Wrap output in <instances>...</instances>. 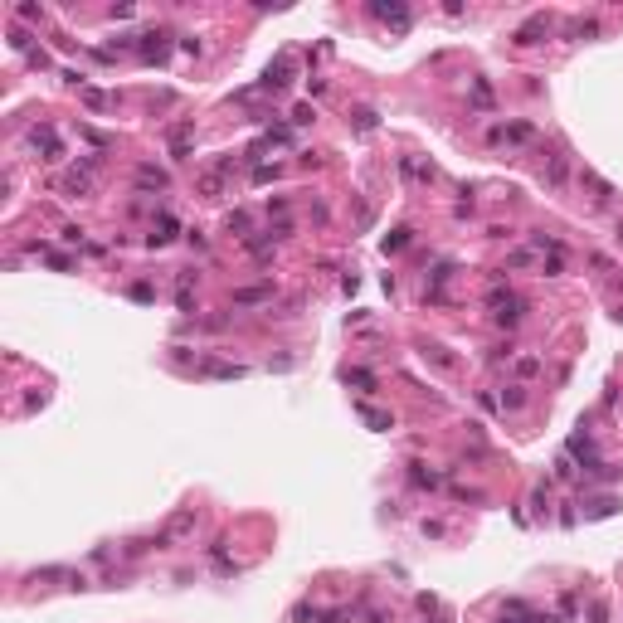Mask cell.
<instances>
[{
  "label": "cell",
  "instance_id": "cell-1",
  "mask_svg": "<svg viewBox=\"0 0 623 623\" xmlns=\"http://www.w3.org/2000/svg\"><path fill=\"white\" fill-rule=\"evenodd\" d=\"M487 307H492V321H497V326H506V331H512V326H521V317H526V302H521L512 288L501 293V282L487 293Z\"/></svg>",
  "mask_w": 623,
  "mask_h": 623
},
{
  "label": "cell",
  "instance_id": "cell-2",
  "mask_svg": "<svg viewBox=\"0 0 623 623\" xmlns=\"http://www.w3.org/2000/svg\"><path fill=\"white\" fill-rule=\"evenodd\" d=\"M137 54H141V59H151V64H161L166 54H171V30H146V34H137Z\"/></svg>",
  "mask_w": 623,
  "mask_h": 623
},
{
  "label": "cell",
  "instance_id": "cell-3",
  "mask_svg": "<svg viewBox=\"0 0 623 623\" xmlns=\"http://www.w3.org/2000/svg\"><path fill=\"white\" fill-rule=\"evenodd\" d=\"M536 132H531V122H501V127H492L487 132V141L492 146H521V141H531Z\"/></svg>",
  "mask_w": 623,
  "mask_h": 623
},
{
  "label": "cell",
  "instance_id": "cell-4",
  "mask_svg": "<svg viewBox=\"0 0 623 623\" xmlns=\"http://www.w3.org/2000/svg\"><path fill=\"white\" fill-rule=\"evenodd\" d=\"M34 151H44V161H59L64 156V146H59V137H54V127H30V137H25Z\"/></svg>",
  "mask_w": 623,
  "mask_h": 623
},
{
  "label": "cell",
  "instance_id": "cell-5",
  "mask_svg": "<svg viewBox=\"0 0 623 623\" xmlns=\"http://www.w3.org/2000/svg\"><path fill=\"white\" fill-rule=\"evenodd\" d=\"M288 83H293V59L282 54L277 64H268V69H263V88H268V93H282Z\"/></svg>",
  "mask_w": 623,
  "mask_h": 623
},
{
  "label": "cell",
  "instance_id": "cell-6",
  "mask_svg": "<svg viewBox=\"0 0 623 623\" xmlns=\"http://www.w3.org/2000/svg\"><path fill=\"white\" fill-rule=\"evenodd\" d=\"M545 34H550V15H531V20H526V25L512 34V39H517L521 49H531V44H541Z\"/></svg>",
  "mask_w": 623,
  "mask_h": 623
},
{
  "label": "cell",
  "instance_id": "cell-7",
  "mask_svg": "<svg viewBox=\"0 0 623 623\" xmlns=\"http://www.w3.org/2000/svg\"><path fill=\"white\" fill-rule=\"evenodd\" d=\"M185 531H195V512H176L171 521H166V531L156 536V545H171V541H181Z\"/></svg>",
  "mask_w": 623,
  "mask_h": 623
},
{
  "label": "cell",
  "instance_id": "cell-8",
  "mask_svg": "<svg viewBox=\"0 0 623 623\" xmlns=\"http://www.w3.org/2000/svg\"><path fill=\"white\" fill-rule=\"evenodd\" d=\"M190 141H195V127H190V122L171 127V137H166V146H171V156H176V161H185V156H190Z\"/></svg>",
  "mask_w": 623,
  "mask_h": 623
},
{
  "label": "cell",
  "instance_id": "cell-9",
  "mask_svg": "<svg viewBox=\"0 0 623 623\" xmlns=\"http://www.w3.org/2000/svg\"><path fill=\"white\" fill-rule=\"evenodd\" d=\"M224 171H229V161H219V166H209V171L200 176V190H205V200H214V195L224 190Z\"/></svg>",
  "mask_w": 623,
  "mask_h": 623
},
{
  "label": "cell",
  "instance_id": "cell-10",
  "mask_svg": "<svg viewBox=\"0 0 623 623\" xmlns=\"http://www.w3.org/2000/svg\"><path fill=\"white\" fill-rule=\"evenodd\" d=\"M370 15L385 20V25H394V30H405V25H409V5H370Z\"/></svg>",
  "mask_w": 623,
  "mask_h": 623
},
{
  "label": "cell",
  "instance_id": "cell-11",
  "mask_svg": "<svg viewBox=\"0 0 623 623\" xmlns=\"http://www.w3.org/2000/svg\"><path fill=\"white\" fill-rule=\"evenodd\" d=\"M171 239H176V219H171V214H166V219L156 224V229L146 234V244H151V249H166V244H171Z\"/></svg>",
  "mask_w": 623,
  "mask_h": 623
},
{
  "label": "cell",
  "instance_id": "cell-12",
  "mask_svg": "<svg viewBox=\"0 0 623 623\" xmlns=\"http://www.w3.org/2000/svg\"><path fill=\"white\" fill-rule=\"evenodd\" d=\"M200 375H214V380H239L244 365H224V361H200Z\"/></svg>",
  "mask_w": 623,
  "mask_h": 623
},
{
  "label": "cell",
  "instance_id": "cell-13",
  "mask_svg": "<svg viewBox=\"0 0 623 623\" xmlns=\"http://www.w3.org/2000/svg\"><path fill=\"white\" fill-rule=\"evenodd\" d=\"M59 190H64V195H69V200H83V195H88V190H93V181H88V176H78V171H73V176H64V181H59Z\"/></svg>",
  "mask_w": 623,
  "mask_h": 623
},
{
  "label": "cell",
  "instance_id": "cell-14",
  "mask_svg": "<svg viewBox=\"0 0 623 623\" xmlns=\"http://www.w3.org/2000/svg\"><path fill=\"white\" fill-rule=\"evenodd\" d=\"M599 34V20H570L565 25V39H594Z\"/></svg>",
  "mask_w": 623,
  "mask_h": 623
},
{
  "label": "cell",
  "instance_id": "cell-15",
  "mask_svg": "<svg viewBox=\"0 0 623 623\" xmlns=\"http://www.w3.org/2000/svg\"><path fill=\"white\" fill-rule=\"evenodd\" d=\"M409 482H414V487H438V473H433L429 463H409Z\"/></svg>",
  "mask_w": 623,
  "mask_h": 623
},
{
  "label": "cell",
  "instance_id": "cell-16",
  "mask_svg": "<svg viewBox=\"0 0 623 623\" xmlns=\"http://www.w3.org/2000/svg\"><path fill=\"white\" fill-rule=\"evenodd\" d=\"M137 185H156V190H166L171 181H166V171H156V166H141V171H137Z\"/></svg>",
  "mask_w": 623,
  "mask_h": 623
},
{
  "label": "cell",
  "instance_id": "cell-17",
  "mask_svg": "<svg viewBox=\"0 0 623 623\" xmlns=\"http://www.w3.org/2000/svg\"><path fill=\"white\" fill-rule=\"evenodd\" d=\"M526 405V385H506L501 389V409H521Z\"/></svg>",
  "mask_w": 623,
  "mask_h": 623
},
{
  "label": "cell",
  "instance_id": "cell-18",
  "mask_svg": "<svg viewBox=\"0 0 623 623\" xmlns=\"http://www.w3.org/2000/svg\"><path fill=\"white\" fill-rule=\"evenodd\" d=\"M545 185H550V190L565 185V156H550V166H545Z\"/></svg>",
  "mask_w": 623,
  "mask_h": 623
},
{
  "label": "cell",
  "instance_id": "cell-19",
  "mask_svg": "<svg viewBox=\"0 0 623 623\" xmlns=\"http://www.w3.org/2000/svg\"><path fill=\"white\" fill-rule=\"evenodd\" d=\"M361 419H365L370 429H394V419H389V414H380V409H370V405H361Z\"/></svg>",
  "mask_w": 623,
  "mask_h": 623
},
{
  "label": "cell",
  "instance_id": "cell-20",
  "mask_svg": "<svg viewBox=\"0 0 623 623\" xmlns=\"http://www.w3.org/2000/svg\"><path fill=\"white\" fill-rule=\"evenodd\" d=\"M405 244H409V229H389L385 234V253H400Z\"/></svg>",
  "mask_w": 623,
  "mask_h": 623
},
{
  "label": "cell",
  "instance_id": "cell-21",
  "mask_svg": "<svg viewBox=\"0 0 623 623\" xmlns=\"http://www.w3.org/2000/svg\"><path fill=\"white\" fill-rule=\"evenodd\" d=\"M585 185L594 190V200H609V195H613V190H609V181H599L594 171H585Z\"/></svg>",
  "mask_w": 623,
  "mask_h": 623
},
{
  "label": "cell",
  "instance_id": "cell-22",
  "mask_svg": "<svg viewBox=\"0 0 623 623\" xmlns=\"http://www.w3.org/2000/svg\"><path fill=\"white\" fill-rule=\"evenodd\" d=\"M263 297H268V288H244V293H234L239 307H253V302H263Z\"/></svg>",
  "mask_w": 623,
  "mask_h": 623
},
{
  "label": "cell",
  "instance_id": "cell-23",
  "mask_svg": "<svg viewBox=\"0 0 623 623\" xmlns=\"http://www.w3.org/2000/svg\"><path fill=\"white\" fill-rule=\"evenodd\" d=\"M15 15H20V20H44V5H34V0H20Z\"/></svg>",
  "mask_w": 623,
  "mask_h": 623
},
{
  "label": "cell",
  "instance_id": "cell-24",
  "mask_svg": "<svg viewBox=\"0 0 623 623\" xmlns=\"http://www.w3.org/2000/svg\"><path fill=\"white\" fill-rule=\"evenodd\" d=\"M83 102H88L93 112H102V107H107L112 98H107V93H98V88H83Z\"/></svg>",
  "mask_w": 623,
  "mask_h": 623
},
{
  "label": "cell",
  "instance_id": "cell-25",
  "mask_svg": "<svg viewBox=\"0 0 623 623\" xmlns=\"http://www.w3.org/2000/svg\"><path fill=\"white\" fill-rule=\"evenodd\" d=\"M10 44H15V49H20V54H34V49H30V34H25V30H20V25H10Z\"/></svg>",
  "mask_w": 623,
  "mask_h": 623
},
{
  "label": "cell",
  "instance_id": "cell-26",
  "mask_svg": "<svg viewBox=\"0 0 623 623\" xmlns=\"http://www.w3.org/2000/svg\"><path fill=\"white\" fill-rule=\"evenodd\" d=\"M356 132H375V112H370V107L356 112Z\"/></svg>",
  "mask_w": 623,
  "mask_h": 623
},
{
  "label": "cell",
  "instance_id": "cell-27",
  "mask_svg": "<svg viewBox=\"0 0 623 623\" xmlns=\"http://www.w3.org/2000/svg\"><path fill=\"white\" fill-rule=\"evenodd\" d=\"M536 370H541V361H536V356H521V361H517V375H521V380H526V375H536Z\"/></svg>",
  "mask_w": 623,
  "mask_h": 623
},
{
  "label": "cell",
  "instance_id": "cell-28",
  "mask_svg": "<svg viewBox=\"0 0 623 623\" xmlns=\"http://www.w3.org/2000/svg\"><path fill=\"white\" fill-rule=\"evenodd\" d=\"M346 380H351V385H361V389H375V375H370V370H351Z\"/></svg>",
  "mask_w": 623,
  "mask_h": 623
},
{
  "label": "cell",
  "instance_id": "cell-29",
  "mask_svg": "<svg viewBox=\"0 0 623 623\" xmlns=\"http://www.w3.org/2000/svg\"><path fill=\"white\" fill-rule=\"evenodd\" d=\"M589 623H609V604H604V599L589 604Z\"/></svg>",
  "mask_w": 623,
  "mask_h": 623
},
{
  "label": "cell",
  "instance_id": "cell-30",
  "mask_svg": "<svg viewBox=\"0 0 623 623\" xmlns=\"http://www.w3.org/2000/svg\"><path fill=\"white\" fill-rule=\"evenodd\" d=\"M609 512H613V497H599V501L589 506V517H609Z\"/></svg>",
  "mask_w": 623,
  "mask_h": 623
},
{
  "label": "cell",
  "instance_id": "cell-31",
  "mask_svg": "<svg viewBox=\"0 0 623 623\" xmlns=\"http://www.w3.org/2000/svg\"><path fill=\"white\" fill-rule=\"evenodd\" d=\"M127 293H132V297H137V302H151V297H156V293H151V288H146V282H132V288H127Z\"/></svg>",
  "mask_w": 623,
  "mask_h": 623
},
{
  "label": "cell",
  "instance_id": "cell-32",
  "mask_svg": "<svg viewBox=\"0 0 623 623\" xmlns=\"http://www.w3.org/2000/svg\"><path fill=\"white\" fill-rule=\"evenodd\" d=\"M473 98H477L482 107H492V88H487V83H473Z\"/></svg>",
  "mask_w": 623,
  "mask_h": 623
},
{
  "label": "cell",
  "instance_id": "cell-33",
  "mask_svg": "<svg viewBox=\"0 0 623 623\" xmlns=\"http://www.w3.org/2000/svg\"><path fill=\"white\" fill-rule=\"evenodd\" d=\"M312 117H317V112H312V107H297V112H293V127H307Z\"/></svg>",
  "mask_w": 623,
  "mask_h": 623
},
{
  "label": "cell",
  "instance_id": "cell-34",
  "mask_svg": "<svg viewBox=\"0 0 623 623\" xmlns=\"http://www.w3.org/2000/svg\"><path fill=\"white\" fill-rule=\"evenodd\" d=\"M273 176H277V166H253V181H258V185L273 181Z\"/></svg>",
  "mask_w": 623,
  "mask_h": 623
},
{
  "label": "cell",
  "instance_id": "cell-35",
  "mask_svg": "<svg viewBox=\"0 0 623 623\" xmlns=\"http://www.w3.org/2000/svg\"><path fill=\"white\" fill-rule=\"evenodd\" d=\"M618 244H623V224H618Z\"/></svg>",
  "mask_w": 623,
  "mask_h": 623
}]
</instances>
